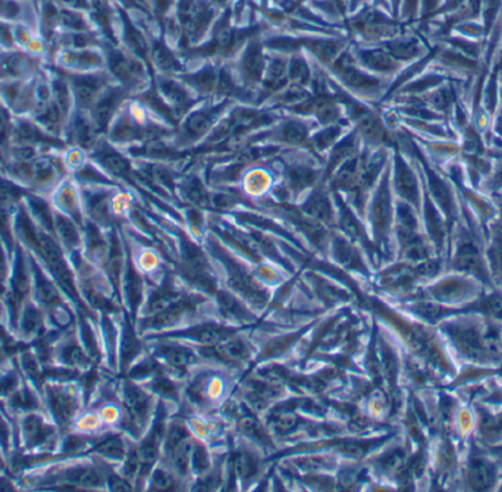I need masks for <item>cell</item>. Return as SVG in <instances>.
I'll return each instance as SVG.
<instances>
[{
  "instance_id": "obj_26",
  "label": "cell",
  "mask_w": 502,
  "mask_h": 492,
  "mask_svg": "<svg viewBox=\"0 0 502 492\" xmlns=\"http://www.w3.org/2000/svg\"><path fill=\"white\" fill-rule=\"evenodd\" d=\"M380 46H382L387 52L398 62L413 59L420 53V44L418 40L413 37L396 36L395 39L380 43Z\"/></svg>"
},
{
  "instance_id": "obj_37",
  "label": "cell",
  "mask_w": 502,
  "mask_h": 492,
  "mask_svg": "<svg viewBox=\"0 0 502 492\" xmlns=\"http://www.w3.org/2000/svg\"><path fill=\"white\" fill-rule=\"evenodd\" d=\"M151 6V15L162 30L166 20L172 15L170 12L175 9L177 0H149Z\"/></svg>"
},
{
  "instance_id": "obj_45",
  "label": "cell",
  "mask_w": 502,
  "mask_h": 492,
  "mask_svg": "<svg viewBox=\"0 0 502 492\" xmlns=\"http://www.w3.org/2000/svg\"><path fill=\"white\" fill-rule=\"evenodd\" d=\"M296 423H297V417L292 412H282L275 416V425L281 431H289L291 428L296 427Z\"/></svg>"
},
{
  "instance_id": "obj_9",
  "label": "cell",
  "mask_w": 502,
  "mask_h": 492,
  "mask_svg": "<svg viewBox=\"0 0 502 492\" xmlns=\"http://www.w3.org/2000/svg\"><path fill=\"white\" fill-rule=\"evenodd\" d=\"M154 86L170 109L174 111L180 122L197 103V96L177 77H166L161 74L156 75Z\"/></svg>"
},
{
  "instance_id": "obj_15",
  "label": "cell",
  "mask_w": 502,
  "mask_h": 492,
  "mask_svg": "<svg viewBox=\"0 0 502 492\" xmlns=\"http://www.w3.org/2000/svg\"><path fill=\"white\" fill-rule=\"evenodd\" d=\"M177 78L181 80L197 97H215L219 80V65L215 62H206L200 70L194 72H182Z\"/></svg>"
},
{
  "instance_id": "obj_8",
  "label": "cell",
  "mask_w": 502,
  "mask_h": 492,
  "mask_svg": "<svg viewBox=\"0 0 502 492\" xmlns=\"http://www.w3.org/2000/svg\"><path fill=\"white\" fill-rule=\"evenodd\" d=\"M228 106L230 100H222L219 103L193 109L185 116V120L180 122L178 143L181 144L182 141V144H193L206 135H209L219 122L220 115Z\"/></svg>"
},
{
  "instance_id": "obj_7",
  "label": "cell",
  "mask_w": 502,
  "mask_h": 492,
  "mask_svg": "<svg viewBox=\"0 0 502 492\" xmlns=\"http://www.w3.org/2000/svg\"><path fill=\"white\" fill-rule=\"evenodd\" d=\"M266 52L268 50L263 44V36L251 39L239 52L235 74L246 89L254 90L256 87H261L268 63Z\"/></svg>"
},
{
  "instance_id": "obj_32",
  "label": "cell",
  "mask_w": 502,
  "mask_h": 492,
  "mask_svg": "<svg viewBox=\"0 0 502 492\" xmlns=\"http://www.w3.org/2000/svg\"><path fill=\"white\" fill-rule=\"evenodd\" d=\"M334 251L337 260L341 262L342 265L354 269H363V263L360 260L357 250L345 240L339 239V236H337L334 240Z\"/></svg>"
},
{
  "instance_id": "obj_36",
  "label": "cell",
  "mask_w": 502,
  "mask_h": 492,
  "mask_svg": "<svg viewBox=\"0 0 502 492\" xmlns=\"http://www.w3.org/2000/svg\"><path fill=\"white\" fill-rule=\"evenodd\" d=\"M125 401H127V405L130 407L131 413H132L135 417H142V416H144V413L147 412L149 400H147V397L140 391V389H137V388H134V386H130V388L127 389V393H125Z\"/></svg>"
},
{
  "instance_id": "obj_55",
  "label": "cell",
  "mask_w": 502,
  "mask_h": 492,
  "mask_svg": "<svg viewBox=\"0 0 502 492\" xmlns=\"http://www.w3.org/2000/svg\"><path fill=\"white\" fill-rule=\"evenodd\" d=\"M308 0H288V4L291 5H304Z\"/></svg>"
},
{
  "instance_id": "obj_57",
  "label": "cell",
  "mask_w": 502,
  "mask_h": 492,
  "mask_svg": "<svg viewBox=\"0 0 502 492\" xmlns=\"http://www.w3.org/2000/svg\"><path fill=\"white\" fill-rule=\"evenodd\" d=\"M499 178H501V182H502V169H501V174H499Z\"/></svg>"
},
{
  "instance_id": "obj_27",
  "label": "cell",
  "mask_w": 502,
  "mask_h": 492,
  "mask_svg": "<svg viewBox=\"0 0 502 492\" xmlns=\"http://www.w3.org/2000/svg\"><path fill=\"white\" fill-rule=\"evenodd\" d=\"M287 179L292 191L301 193L303 190L315 184V181L318 179V172L313 168L307 165H294L288 168Z\"/></svg>"
},
{
  "instance_id": "obj_46",
  "label": "cell",
  "mask_w": 502,
  "mask_h": 492,
  "mask_svg": "<svg viewBox=\"0 0 502 492\" xmlns=\"http://www.w3.org/2000/svg\"><path fill=\"white\" fill-rule=\"evenodd\" d=\"M99 451L103 453V454H106V455L120 457L124 454V444L120 443V439L112 438V439H108L106 443L99 448Z\"/></svg>"
},
{
  "instance_id": "obj_4",
  "label": "cell",
  "mask_w": 502,
  "mask_h": 492,
  "mask_svg": "<svg viewBox=\"0 0 502 492\" xmlns=\"http://www.w3.org/2000/svg\"><path fill=\"white\" fill-rule=\"evenodd\" d=\"M327 70L332 72L337 82H339L344 89L360 97H376L382 90V81L375 77V74L363 70L356 62L350 44L342 50Z\"/></svg>"
},
{
  "instance_id": "obj_16",
  "label": "cell",
  "mask_w": 502,
  "mask_h": 492,
  "mask_svg": "<svg viewBox=\"0 0 502 492\" xmlns=\"http://www.w3.org/2000/svg\"><path fill=\"white\" fill-rule=\"evenodd\" d=\"M128 94L130 93L123 87H113L101 93L92 108V122L96 131H103L108 128L118 108L124 103Z\"/></svg>"
},
{
  "instance_id": "obj_33",
  "label": "cell",
  "mask_w": 502,
  "mask_h": 492,
  "mask_svg": "<svg viewBox=\"0 0 502 492\" xmlns=\"http://www.w3.org/2000/svg\"><path fill=\"white\" fill-rule=\"evenodd\" d=\"M187 196V198L193 203L196 206L200 208H207L211 203V197L209 193L206 191L204 185L201 184V181L196 177L189 178L184 182V190H182Z\"/></svg>"
},
{
  "instance_id": "obj_5",
  "label": "cell",
  "mask_w": 502,
  "mask_h": 492,
  "mask_svg": "<svg viewBox=\"0 0 502 492\" xmlns=\"http://www.w3.org/2000/svg\"><path fill=\"white\" fill-rule=\"evenodd\" d=\"M345 30L366 43H384L400 34V25L373 6L365 5L349 16Z\"/></svg>"
},
{
  "instance_id": "obj_3",
  "label": "cell",
  "mask_w": 502,
  "mask_h": 492,
  "mask_svg": "<svg viewBox=\"0 0 502 492\" xmlns=\"http://www.w3.org/2000/svg\"><path fill=\"white\" fill-rule=\"evenodd\" d=\"M218 12L212 0H177L174 16L178 24V50L203 43L219 16Z\"/></svg>"
},
{
  "instance_id": "obj_14",
  "label": "cell",
  "mask_w": 502,
  "mask_h": 492,
  "mask_svg": "<svg viewBox=\"0 0 502 492\" xmlns=\"http://www.w3.org/2000/svg\"><path fill=\"white\" fill-rule=\"evenodd\" d=\"M498 478V467L496 465L482 455L477 451H473L467 460L465 467V484L470 489H489L494 486Z\"/></svg>"
},
{
  "instance_id": "obj_21",
  "label": "cell",
  "mask_w": 502,
  "mask_h": 492,
  "mask_svg": "<svg viewBox=\"0 0 502 492\" xmlns=\"http://www.w3.org/2000/svg\"><path fill=\"white\" fill-rule=\"evenodd\" d=\"M276 137L282 143L289 146H310V131L311 127L307 121L300 120V118H289L281 122L275 130Z\"/></svg>"
},
{
  "instance_id": "obj_56",
  "label": "cell",
  "mask_w": 502,
  "mask_h": 492,
  "mask_svg": "<svg viewBox=\"0 0 502 492\" xmlns=\"http://www.w3.org/2000/svg\"><path fill=\"white\" fill-rule=\"evenodd\" d=\"M4 358H5V354H4L2 348H0V360H4Z\"/></svg>"
},
{
  "instance_id": "obj_13",
  "label": "cell",
  "mask_w": 502,
  "mask_h": 492,
  "mask_svg": "<svg viewBox=\"0 0 502 492\" xmlns=\"http://www.w3.org/2000/svg\"><path fill=\"white\" fill-rule=\"evenodd\" d=\"M350 49L356 62L372 74H394L400 68V62L394 59L382 46L363 47L350 44Z\"/></svg>"
},
{
  "instance_id": "obj_53",
  "label": "cell",
  "mask_w": 502,
  "mask_h": 492,
  "mask_svg": "<svg viewBox=\"0 0 502 492\" xmlns=\"http://www.w3.org/2000/svg\"><path fill=\"white\" fill-rule=\"evenodd\" d=\"M112 488L116 489V491H128V489H130V488L125 485V482L120 481V479H113Z\"/></svg>"
},
{
  "instance_id": "obj_30",
  "label": "cell",
  "mask_w": 502,
  "mask_h": 492,
  "mask_svg": "<svg viewBox=\"0 0 502 492\" xmlns=\"http://www.w3.org/2000/svg\"><path fill=\"white\" fill-rule=\"evenodd\" d=\"M99 162L105 166L109 172L118 177H125L130 172V162L118 151L111 147H101L99 151Z\"/></svg>"
},
{
  "instance_id": "obj_34",
  "label": "cell",
  "mask_w": 502,
  "mask_h": 492,
  "mask_svg": "<svg viewBox=\"0 0 502 492\" xmlns=\"http://www.w3.org/2000/svg\"><path fill=\"white\" fill-rule=\"evenodd\" d=\"M161 355L166 360L168 365L178 367V369L189 366L194 360L192 353L185 348H180V347H166L161 351Z\"/></svg>"
},
{
  "instance_id": "obj_6",
  "label": "cell",
  "mask_w": 502,
  "mask_h": 492,
  "mask_svg": "<svg viewBox=\"0 0 502 492\" xmlns=\"http://www.w3.org/2000/svg\"><path fill=\"white\" fill-rule=\"evenodd\" d=\"M106 59L111 74L119 81L120 87L125 89L130 94L142 92L146 87L149 78L154 84L146 63L128 52L127 49L109 47Z\"/></svg>"
},
{
  "instance_id": "obj_42",
  "label": "cell",
  "mask_w": 502,
  "mask_h": 492,
  "mask_svg": "<svg viewBox=\"0 0 502 492\" xmlns=\"http://www.w3.org/2000/svg\"><path fill=\"white\" fill-rule=\"evenodd\" d=\"M54 404H55V410L56 413L62 417V419H69L73 415H74V410H75V405H74V401L63 396V394H56L55 398H54Z\"/></svg>"
},
{
  "instance_id": "obj_47",
  "label": "cell",
  "mask_w": 502,
  "mask_h": 492,
  "mask_svg": "<svg viewBox=\"0 0 502 492\" xmlns=\"http://www.w3.org/2000/svg\"><path fill=\"white\" fill-rule=\"evenodd\" d=\"M39 324H40V319H39L37 312L32 309H28L24 313V319H23V327H24L25 332H34L39 328Z\"/></svg>"
},
{
  "instance_id": "obj_1",
  "label": "cell",
  "mask_w": 502,
  "mask_h": 492,
  "mask_svg": "<svg viewBox=\"0 0 502 492\" xmlns=\"http://www.w3.org/2000/svg\"><path fill=\"white\" fill-rule=\"evenodd\" d=\"M439 329L460 355L479 365L502 362V332L498 322L484 316L448 317Z\"/></svg>"
},
{
  "instance_id": "obj_23",
  "label": "cell",
  "mask_w": 502,
  "mask_h": 492,
  "mask_svg": "<svg viewBox=\"0 0 502 492\" xmlns=\"http://www.w3.org/2000/svg\"><path fill=\"white\" fill-rule=\"evenodd\" d=\"M465 312L480 313L482 316L502 322V294L491 293L488 296H479L475 301L465 304Z\"/></svg>"
},
{
  "instance_id": "obj_19",
  "label": "cell",
  "mask_w": 502,
  "mask_h": 492,
  "mask_svg": "<svg viewBox=\"0 0 502 492\" xmlns=\"http://www.w3.org/2000/svg\"><path fill=\"white\" fill-rule=\"evenodd\" d=\"M370 216H372V224L376 235L379 239H385V234L388 232L391 216H392L388 179H384L379 187V190L372 203Z\"/></svg>"
},
{
  "instance_id": "obj_44",
  "label": "cell",
  "mask_w": 502,
  "mask_h": 492,
  "mask_svg": "<svg viewBox=\"0 0 502 492\" xmlns=\"http://www.w3.org/2000/svg\"><path fill=\"white\" fill-rule=\"evenodd\" d=\"M37 297L44 304H54L58 301V293L55 286L50 285L49 282H42L37 286Z\"/></svg>"
},
{
  "instance_id": "obj_22",
  "label": "cell",
  "mask_w": 502,
  "mask_h": 492,
  "mask_svg": "<svg viewBox=\"0 0 502 492\" xmlns=\"http://www.w3.org/2000/svg\"><path fill=\"white\" fill-rule=\"evenodd\" d=\"M311 80H313V65L308 62L307 56L300 53L289 55L288 58V82L294 86L310 87Z\"/></svg>"
},
{
  "instance_id": "obj_20",
  "label": "cell",
  "mask_w": 502,
  "mask_h": 492,
  "mask_svg": "<svg viewBox=\"0 0 502 492\" xmlns=\"http://www.w3.org/2000/svg\"><path fill=\"white\" fill-rule=\"evenodd\" d=\"M395 190L407 203L419 206V185L408 165L401 159L395 158Z\"/></svg>"
},
{
  "instance_id": "obj_17",
  "label": "cell",
  "mask_w": 502,
  "mask_h": 492,
  "mask_svg": "<svg viewBox=\"0 0 502 492\" xmlns=\"http://www.w3.org/2000/svg\"><path fill=\"white\" fill-rule=\"evenodd\" d=\"M454 267L460 270V272L473 274L484 284L489 285V274L487 270V266H484L479 248L472 241L460 243L456 253Z\"/></svg>"
},
{
  "instance_id": "obj_41",
  "label": "cell",
  "mask_w": 502,
  "mask_h": 492,
  "mask_svg": "<svg viewBox=\"0 0 502 492\" xmlns=\"http://www.w3.org/2000/svg\"><path fill=\"white\" fill-rule=\"evenodd\" d=\"M404 462H406V454L401 450H395L388 453L384 459L380 460V466L388 472H396L398 469H401Z\"/></svg>"
},
{
  "instance_id": "obj_52",
  "label": "cell",
  "mask_w": 502,
  "mask_h": 492,
  "mask_svg": "<svg viewBox=\"0 0 502 492\" xmlns=\"http://www.w3.org/2000/svg\"><path fill=\"white\" fill-rule=\"evenodd\" d=\"M8 125H9L8 115L2 108H0V135H4L8 131Z\"/></svg>"
},
{
  "instance_id": "obj_50",
  "label": "cell",
  "mask_w": 502,
  "mask_h": 492,
  "mask_svg": "<svg viewBox=\"0 0 502 492\" xmlns=\"http://www.w3.org/2000/svg\"><path fill=\"white\" fill-rule=\"evenodd\" d=\"M192 463H193L197 469H204V467H207V463H209V462H207V455H206L204 450H201V447H199V448L194 451V454L192 455Z\"/></svg>"
},
{
  "instance_id": "obj_31",
  "label": "cell",
  "mask_w": 502,
  "mask_h": 492,
  "mask_svg": "<svg viewBox=\"0 0 502 492\" xmlns=\"http://www.w3.org/2000/svg\"><path fill=\"white\" fill-rule=\"evenodd\" d=\"M311 6L323 12L334 20L341 18L344 24L349 20V2L347 0H311Z\"/></svg>"
},
{
  "instance_id": "obj_48",
  "label": "cell",
  "mask_w": 502,
  "mask_h": 492,
  "mask_svg": "<svg viewBox=\"0 0 502 492\" xmlns=\"http://www.w3.org/2000/svg\"><path fill=\"white\" fill-rule=\"evenodd\" d=\"M24 428H25L28 438H36V436H39V434L42 431V423L37 417H28L25 420Z\"/></svg>"
},
{
  "instance_id": "obj_25",
  "label": "cell",
  "mask_w": 502,
  "mask_h": 492,
  "mask_svg": "<svg viewBox=\"0 0 502 492\" xmlns=\"http://www.w3.org/2000/svg\"><path fill=\"white\" fill-rule=\"evenodd\" d=\"M358 134L351 131L350 134L345 135L344 139H341L331 151V156H329V171H334L335 168H338L339 163H344L350 160L351 158L357 156L358 153Z\"/></svg>"
},
{
  "instance_id": "obj_28",
  "label": "cell",
  "mask_w": 502,
  "mask_h": 492,
  "mask_svg": "<svg viewBox=\"0 0 502 492\" xmlns=\"http://www.w3.org/2000/svg\"><path fill=\"white\" fill-rule=\"evenodd\" d=\"M347 128V124L339 122L334 125H326L320 131L310 135V147H313L319 151H325L326 149H332L339 140L344 130Z\"/></svg>"
},
{
  "instance_id": "obj_38",
  "label": "cell",
  "mask_w": 502,
  "mask_h": 492,
  "mask_svg": "<svg viewBox=\"0 0 502 492\" xmlns=\"http://www.w3.org/2000/svg\"><path fill=\"white\" fill-rule=\"evenodd\" d=\"M68 479L71 482H74V484L92 488V486H97L100 484V474L94 469L84 467V469L69 472L68 473Z\"/></svg>"
},
{
  "instance_id": "obj_12",
  "label": "cell",
  "mask_w": 502,
  "mask_h": 492,
  "mask_svg": "<svg viewBox=\"0 0 502 492\" xmlns=\"http://www.w3.org/2000/svg\"><path fill=\"white\" fill-rule=\"evenodd\" d=\"M118 12L120 16V23H123V36H124L123 39H124L125 49L146 63L153 80H156V72L150 59V43L147 34L132 21V18L125 9L119 8Z\"/></svg>"
},
{
  "instance_id": "obj_51",
  "label": "cell",
  "mask_w": 502,
  "mask_h": 492,
  "mask_svg": "<svg viewBox=\"0 0 502 492\" xmlns=\"http://www.w3.org/2000/svg\"><path fill=\"white\" fill-rule=\"evenodd\" d=\"M418 4L419 0H404V8L403 12L406 13V16H413L415 9H418Z\"/></svg>"
},
{
  "instance_id": "obj_54",
  "label": "cell",
  "mask_w": 502,
  "mask_h": 492,
  "mask_svg": "<svg viewBox=\"0 0 502 492\" xmlns=\"http://www.w3.org/2000/svg\"><path fill=\"white\" fill-rule=\"evenodd\" d=\"M5 275H6V263H5V260L2 258H0V282L4 281Z\"/></svg>"
},
{
  "instance_id": "obj_35",
  "label": "cell",
  "mask_w": 502,
  "mask_h": 492,
  "mask_svg": "<svg viewBox=\"0 0 502 492\" xmlns=\"http://www.w3.org/2000/svg\"><path fill=\"white\" fill-rule=\"evenodd\" d=\"M196 336L200 343L203 344H209V346H216L225 339L231 336L230 329L227 328H220V327H215V325H206L203 328H200V331H196Z\"/></svg>"
},
{
  "instance_id": "obj_18",
  "label": "cell",
  "mask_w": 502,
  "mask_h": 492,
  "mask_svg": "<svg viewBox=\"0 0 502 492\" xmlns=\"http://www.w3.org/2000/svg\"><path fill=\"white\" fill-rule=\"evenodd\" d=\"M108 78L103 74L78 75L71 81L73 92L81 108H93L96 100L105 92Z\"/></svg>"
},
{
  "instance_id": "obj_29",
  "label": "cell",
  "mask_w": 502,
  "mask_h": 492,
  "mask_svg": "<svg viewBox=\"0 0 502 492\" xmlns=\"http://www.w3.org/2000/svg\"><path fill=\"white\" fill-rule=\"evenodd\" d=\"M215 353L218 354V358L227 362H242L247 359L249 347L241 339H234L230 336L225 341L215 346Z\"/></svg>"
},
{
  "instance_id": "obj_11",
  "label": "cell",
  "mask_w": 502,
  "mask_h": 492,
  "mask_svg": "<svg viewBox=\"0 0 502 492\" xmlns=\"http://www.w3.org/2000/svg\"><path fill=\"white\" fill-rule=\"evenodd\" d=\"M149 43L150 59L154 71L159 70V74L166 77H178L185 72L178 50H174L169 46L165 32L161 31L159 36H150Z\"/></svg>"
},
{
  "instance_id": "obj_2",
  "label": "cell",
  "mask_w": 502,
  "mask_h": 492,
  "mask_svg": "<svg viewBox=\"0 0 502 492\" xmlns=\"http://www.w3.org/2000/svg\"><path fill=\"white\" fill-rule=\"evenodd\" d=\"M265 30H268L265 21L250 23L244 27H239L234 21V9L230 6L219 13L211 30L209 40L194 47L178 50V55L184 61L204 59L207 62H215L216 59L220 62H228L237 58L251 39L263 36Z\"/></svg>"
},
{
  "instance_id": "obj_39",
  "label": "cell",
  "mask_w": 502,
  "mask_h": 492,
  "mask_svg": "<svg viewBox=\"0 0 502 492\" xmlns=\"http://www.w3.org/2000/svg\"><path fill=\"white\" fill-rule=\"evenodd\" d=\"M56 232L66 246H77L80 243V236L75 227L63 216H58L56 219Z\"/></svg>"
},
{
  "instance_id": "obj_49",
  "label": "cell",
  "mask_w": 502,
  "mask_h": 492,
  "mask_svg": "<svg viewBox=\"0 0 502 492\" xmlns=\"http://www.w3.org/2000/svg\"><path fill=\"white\" fill-rule=\"evenodd\" d=\"M69 360H71L73 365L75 366H85L89 363L87 355H85L80 348L74 347L71 351H69Z\"/></svg>"
},
{
  "instance_id": "obj_10",
  "label": "cell",
  "mask_w": 502,
  "mask_h": 492,
  "mask_svg": "<svg viewBox=\"0 0 502 492\" xmlns=\"http://www.w3.org/2000/svg\"><path fill=\"white\" fill-rule=\"evenodd\" d=\"M430 294L432 298L441 304H445V306L461 304L464 301L469 304L480 296L476 284H473L469 278L463 277L444 278L442 281L430 286Z\"/></svg>"
},
{
  "instance_id": "obj_43",
  "label": "cell",
  "mask_w": 502,
  "mask_h": 492,
  "mask_svg": "<svg viewBox=\"0 0 502 492\" xmlns=\"http://www.w3.org/2000/svg\"><path fill=\"white\" fill-rule=\"evenodd\" d=\"M241 428H242V431L247 432L249 435H251V436L256 438V439H261V441L266 439V434H265L263 428L261 427V423L256 422V420L251 419V417L242 419V420H241Z\"/></svg>"
},
{
  "instance_id": "obj_40",
  "label": "cell",
  "mask_w": 502,
  "mask_h": 492,
  "mask_svg": "<svg viewBox=\"0 0 502 492\" xmlns=\"http://www.w3.org/2000/svg\"><path fill=\"white\" fill-rule=\"evenodd\" d=\"M235 469H237L239 477L249 478L256 472L257 462L249 454H239L235 459Z\"/></svg>"
},
{
  "instance_id": "obj_24",
  "label": "cell",
  "mask_w": 502,
  "mask_h": 492,
  "mask_svg": "<svg viewBox=\"0 0 502 492\" xmlns=\"http://www.w3.org/2000/svg\"><path fill=\"white\" fill-rule=\"evenodd\" d=\"M303 212L308 217L319 220L320 224H329L334 216L331 201H329V197L323 191L311 193L308 200L304 203Z\"/></svg>"
}]
</instances>
